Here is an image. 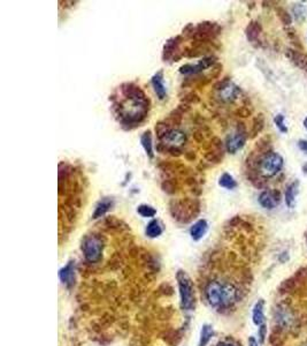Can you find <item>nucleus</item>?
<instances>
[{"label":"nucleus","mask_w":307,"mask_h":346,"mask_svg":"<svg viewBox=\"0 0 307 346\" xmlns=\"http://www.w3.org/2000/svg\"><path fill=\"white\" fill-rule=\"evenodd\" d=\"M238 289L234 284L223 281L208 282L205 288V298L210 307L225 309L231 307L238 300Z\"/></svg>","instance_id":"f257e3e1"},{"label":"nucleus","mask_w":307,"mask_h":346,"mask_svg":"<svg viewBox=\"0 0 307 346\" xmlns=\"http://www.w3.org/2000/svg\"><path fill=\"white\" fill-rule=\"evenodd\" d=\"M201 201L198 198L184 197L181 200H171L169 202V211L174 219L180 223H189L201 212Z\"/></svg>","instance_id":"f03ea898"},{"label":"nucleus","mask_w":307,"mask_h":346,"mask_svg":"<svg viewBox=\"0 0 307 346\" xmlns=\"http://www.w3.org/2000/svg\"><path fill=\"white\" fill-rule=\"evenodd\" d=\"M176 281L179 285L181 307L183 311L190 312L196 306V296L194 283L191 278L184 270H179L176 272Z\"/></svg>","instance_id":"7ed1b4c3"},{"label":"nucleus","mask_w":307,"mask_h":346,"mask_svg":"<svg viewBox=\"0 0 307 346\" xmlns=\"http://www.w3.org/2000/svg\"><path fill=\"white\" fill-rule=\"evenodd\" d=\"M84 259L89 263H98L102 257L103 240L99 234H87L81 245Z\"/></svg>","instance_id":"20e7f679"},{"label":"nucleus","mask_w":307,"mask_h":346,"mask_svg":"<svg viewBox=\"0 0 307 346\" xmlns=\"http://www.w3.org/2000/svg\"><path fill=\"white\" fill-rule=\"evenodd\" d=\"M284 164L283 157L280 154L271 152L264 155L258 161V172L265 178L276 175L281 170H282Z\"/></svg>","instance_id":"39448f33"},{"label":"nucleus","mask_w":307,"mask_h":346,"mask_svg":"<svg viewBox=\"0 0 307 346\" xmlns=\"http://www.w3.org/2000/svg\"><path fill=\"white\" fill-rule=\"evenodd\" d=\"M249 135H247L246 126L245 124L242 123V121H238L237 125H236V131L235 133H232L230 135L227 136L224 142V147L227 153L229 154H236L239 149H242L244 146H245V142Z\"/></svg>","instance_id":"423d86ee"},{"label":"nucleus","mask_w":307,"mask_h":346,"mask_svg":"<svg viewBox=\"0 0 307 346\" xmlns=\"http://www.w3.org/2000/svg\"><path fill=\"white\" fill-rule=\"evenodd\" d=\"M184 37L182 35L174 36V37L167 39V42L164 45V51H162V60L165 62H177L183 58L182 51L180 49V45L182 44Z\"/></svg>","instance_id":"0eeeda50"},{"label":"nucleus","mask_w":307,"mask_h":346,"mask_svg":"<svg viewBox=\"0 0 307 346\" xmlns=\"http://www.w3.org/2000/svg\"><path fill=\"white\" fill-rule=\"evenodd\" d=\"M221 32H222V27L220 24H217L216 22L203 21L201 22V23L196 25L194 39L214 40L217 36L221 35Z\"/></svg>","instance_id":"6e6552de"},{"label":"nucleus","mask_w":307,"mask_h":346,"mask_svg":"<svg viewBox=\"0 0 307 346\" xmlns=\"http://www.w3.org/2000/svg\"><path fill=\"white\" fill-rule=\"evenodd\" d=\"M217 64V57L215 56H207L199 60L198 64L192 65V64H186L182 65L180 67V73L184 75H199L202 74L203 71L205 69L213 67L214 65Z\"/></svg>","instance_id":"1a4fd4ad"},{"label":"nucleus","mask_w":307,"mask_h":346,"mask_svg":"<svg viewBox=\"0 0 307 346\" xmlns=\"http://www.w3.org/2000/svg\"><path fill=\"white\" fill-rule=\"evenodd\" d=\"M281 202V193L277 189H266L259 195V204L265 209L276 208Z\"/></svg>","instance_id":"9d476101"},{"label":"nucleus","mask_w":307,"mask_h":346,"mask_svg":"<svg viewBox=\"0 0 307 346\" xmlns=\"http://www.w3.org/2000/svg\"><path fill=\"white\" fill-rule=\"evenodd\" d=\"M217 93H219L220 101L224 103H232L237 98H239L242 91H240L239 87H237L235 83H232L230 81V82L225 84L221 90L217 91Z\"/></svg>","instance_id":"9b49d317"},{"label":"nucleus","mask_w":307,"mask_h":346,"mask_svg":"<svg viewBox=\"0 0 307 346\" xmlns=\"http://www.w3.org/2000/svg\"><path fill=\"white\" fill-rule=\"evenodd\" d=\"M59 277H60V281L64 283L65 286H67L68 289H72L76 281L75 262L69 261L64 268H61L60 271H59Z\"/></svg>","instance_id":"f8f14e48"},{"label":"nucleus","mask_w":307,"mask_h":346,"mask_svg":"<svg viewBox=\"0 0 307 346\" xmlns=\"http://www.w3.org/2000/svg\"><path fill=\"white\" fill-rule=\"evenodd\" d=\"M162 143H165V145L172 146V147H177V148H180L181 146L186 145L187 142V135L184 132L180 131L179 128H173L167 133V135L165 136L164 140L160 141Z\"/></svg>","instance_id":"ddd939ff"},{"label":"nucleus","mask_w":307,"mask_h":346,"mask_svg":"<svg viewBox=\"0 0 307 346\" xmlns=\"http://www.w3.org/2000/svg\"><path fill=\"white\" fill-rule=\"evenodd\" d=\"M287 58L290 59V61L295 66H297L303 71L307 73V54L302 52L301 50H295V49H288L286 52Z\"/></svg>","instance_id":"4468645a"},{"label":"nucleus","mask_w":307,"mask_h":346,"mask_svg":"<svg viewBox=\"0 0 307 346\" xmlns=\"http://www.w3.org/2000/svg\"><path fill=\"white\" fill-rule=\"evenodd\" d=\"M151 83H152V87L157 94V97L160 99V101H164V99L167 97V91H166V87L164 84V71L160 69V71L155 73L151 79Z\"/></svg>","instance_id":"2eb2a0df"},{"label":"nucleus","mask_w":307,"mask_h":346,"mask_svg":"<svg viewBox=\"0 0 307 346\" xmlns=\"http://www.w3.org/2000/svg\"><path fill=\"white\" fill-rule=\"evenodd\" d=\"M114 205V200L112 197H103L96 205L95 211L92 213V219L102 218L108 212Z\"/></svg>","instance_id":"dca6fc26"},{"label":"nucleus","mask_w":307,"mask_h":346,"mask_svg":"<svg viewBox=\"0 0 307 346\" xmlns=\"http://www.w3.org/2000/svg\"><path fill=\"white\" fill-rule=\"evenodd\" d=\"M207 230H208V224L205 219H199L196 222L190 229V235L195 241H199L201 239L204 238Z\"/></svg>","instance_id":"f3484780"},{"label":"nucleus","mask_w":307,"mask_h":346,"mask_svg":"<svg viewBox=\"0 0 307 346\" xmlns=\"http://www.w3.org/2000/svg\"><path fill=\"white\" fill-rule=\"evenodd\" d=\"M262 32V25L260 22L258 21H251L247 27L245 28V35L246 38L249 39V42L254 43L257 42L260 37V34Z\"/></svg>","instance_id":"a211bd4d"},{"label":"nucleus","mask_w":307,"mask_h":346,"mask_svg":"<svg viewBox=\"0 0 307 346\" xmlns=\"http://www.w3.org/2000/svg\"><path fill=\"white\" fill-rule=\"evenodd\" d=\"M265 301L260 299L257 301V304L254 305L253 311H252V320L253 323L258 327L265 323Z\"/></svg>","instance_id":"6ab92c4d"},{"label":"nucleus","mask_w":307,"mask_h":346,"mask_svg":"<svg viewBox=\"0 0 307 346\" xmlns=\"http://www.w3.org/2000/svg\"><path fill=\"white\" fill-rule=\"evenodd\" d=\"M223 156H224V150L208 149L204 154L205 162H207V163H208L210 167H213V165L220 164L221 162H222V160H223Z\"/></svg>","instance_id":"aec40b11"},{"label":"nucleus","mask_w":307,"mask_h":346,"mask_svg":"<svg viewBox=\"0 0 307 346\" xmlns=\"http://www.w3.org/2000/svg\"><path fill=\"white\" fill-rule=\"evenodd\" d=\"M264 127H265V117L262 113H259L258 116L253 118L252 126H251V131L249 133V138L250 139L257 138V136L261 133L262 130H264Z\"/></svg>","instance_id":"412c9836"},{"label":"nucleus","mask_w":307,"mask_h":346,"mask_svg":"<svg viewBox=\"0 0 307 346\" xmlns=\"http://www.w3.org/2000/svg\"><path fill=\"white\" fill-rule=\"evenodd\" d=\"M298 187H299V181L296 180V181L291 182L289 186L287 187L286 190V204L289 208H295L296 204V195L298 193Z\"/></svg>","instance_id":"4be33fe9"},{"label":"nucleus","mask_w":307,"mask_h":346,"mask_svg":"<svg viewBox=\"0 0 307 346\" xmlns=\"http://www.w3.org/2000/svg\"><path fill=\"white\" fill-rule=\"evenodd\" d=\"M155 149H157L158 153L164 154V155H169L172 157H180L184 155V152L181 148H177V147H172L168 145H165V143L159 142L155 146Z\"/></svg>","instance_id":"5701e85b"},{"label":"nucleus","mask_w":307,"mask_h":346,"mask_svg":"<svg viewBox=\"0 0 307 346\" xmlns=\"http://www.w3.org/2000/svg\"><path fill=\"white\" fill-rule=\"evenodd\" d=\"M140 143H142L144 150L147 156H149L151 160L154 158V153H153V145H152V132L146 131L144 132L140 136Z\"/></svg>","instance_id":"b1692460"},{"label":"nucleus","mask_w":307,"mask_h":346,"mask_svg":"<svg viewBox=\"0 0 307 346\" xmlns=\"http://www.w3.org/2000/svg\"><path fill=\"white\" fill-rule=\"evenodd\" d=\"M161 189L164 190L166 194L174 195L180 190V183L177 178H171V179H162L161 181Z\"/></svg>","instance_id":"393cba45"},{"label":"nucleus","mask_w":307,"mask_h":346,"mask_svg":"<svg viewBox=\"0 0 307 346\" xmlns=\"http://www.w3.org/2000/svg\"><path fill=\"white\" fill-rule=\"evenodd\" d=\"M162 232H164V229H162V225L158 219L151 220V222L146 225L145 233H146L147 237L151 238V239L160 237V235L162 234Z\"/></svg>","instance_id":"a878e982"},{"label":"nucleus","mask_w":307,"mask_h":346,"mask_svg":"<svg viewBox=\"0 0 307 346\" xmlns=\"http://www.w3.org/2000/svg\"><path fill=\"white\" fill-rule=\"evenodd\" d=\"M213 336H214L213 327L209 325H204L202 327V330H201V337H199L198 346H206L209 343V341L212 340Z\"/></svg>","instance_id":"bb28decb"},{"label":"nucleus","mask_w":307,"mask_h":346,"mask_svg":"<svg viewBox=\"0 0 307 346\" xmlns=\"http://www.w3.org/2000/svg\"><path fill=\"white\" fill-rule=\"evenodd\" d=\"M183 113L180 111V110H173V111L169 113L168 117L166 118L165 121L167 123L169 126H171L172 128L175 126V127H179L181 124H182V120H183Z\"/></svg>","instance_id":"cd10ccee"},{"label":"nucleus","mask_w":307,"mask_h":346,"mask_svg":"<svg viewBox=\"0 0 307 346\" xmlns=\"http://www.w3.org/2000/svg\"><path fill=\"white\" fill-rule=\"evenodd\" d=\"M219 185L225 189H235L237 187V182L229 173H223L219 179Z\"/></svg>","instance_id":"c85d7f7f"},{"label":"nucleus","mask_w":307,"mask_h":346,"mask_svg":"<svg viewBox=\"0 0 307 346\" xmlns=\"http://www.w3.org/2000/svg\"><path fill=\"white\" fill-rule=\"evenodd\" d=\"M171 130H173V128L169 126V125L166 123L165 120H161V121H159V123H157V125H155V134H157V138L159 140V142L164 140L165 136L167 135V133Z\"/></svg>","instance_id":"c756f323"},{"label":"nucleus","mask_w":307,"mask_h":346,"mask_svg":"<svg viewBox=\"0 0 307 346\" xmlns=\"http://www.w3.org/2000/svg\"><path fill=\"white\" fill-rule=\"evenodd\" d=\"M276 14L277 17H279L280 21L282 22L284 25H290L292 23L291 15L286 8H283V7H276Z\"/></svg>","instance_id":"7c9ffc66"},{"label":"nucleus","mask_w":307,"mask_h":346,"mask_svg":"<svg viewBox=\"0 0 307 346\" xmlns=\"http://www.w3.org/2000/svg\"><path fill=\"white\" fill-rule=\"evenodd\" d=\"M137 212H138L142 217H145V218H150V217H154L155 215H157V210L149 204L138 205V208H137Z\"/></svg>","instance_id":"2f4dec72"},{"label":"nucleus","mask_w":307,"mask_h":346,"mask_svg":"<svg viewBox=\"0 0 307 346\" xmlns=\"http://www.w3.org/2000/svg\"><path fill=\"white\" fill-rule=\"evenodd\" d=\"M199 102H201V97H199V95L196 91H190V93L184 95L183 97H181V103H184V104L188 105L197 104Z\"/></svg>","instance_id":"473e14b6"},{"label":"nucleus","mask_w":307,"mask_h":346,"mask_svg":"<svg viewBox=\"0 0 307 346\" xmlns=\"http://www.w3.org/2000/svg\"><path fill=\"white\" fill-rule=\"evenodd\" d=\"M292 13L295 14L296 19L297 21L302 22L305 20L306 17V8L303 3H295L294 7H292Z\"/></svg>","instance_id":"72a5a7b5"},{"label":"nucleus","mask_w":307,"mask_h":346,"mask_svg":"<svg viewBox=\"0 0 307 346\" xmlns=\"http://www.w3.org/2000/svg\"><path fill=\"white\" fill-rule=\"evenodd\" d=\"M105 224L109 227V229L112 227V229H116V230H120L123 226H127L123 222H122V220L115 218V217H107V218L105 219Z\"/></svg>","instance_id":"f704fd0d"},{"label":"nucleus","mask_w":307,"mask_h":346,"mask_svg":"<svg viewBox=\"0 0 307 346\" xmlns=\"http://www.w3.org/2000/svg\"><path fill=\"white\" fill-rule=\"evenodd\" d=\"M274 123H275L276 127L279 128L280 132H282V133H288V127L286 126V123H284V116L283 115H277L275 118H274Z\"/></svg>","instance_id":"c9c22d12"},{"label":"nucleus","mask_w":307,"mask_h":346,"mask_svg":"<svg viewBox=\"0 0 307 346\" xmlns=\"http://www.w3.org/2000/svg\"><path fill=\"white\" fill-rule=\"evenodd\" d=\"M235 115L239 118H247V117H250L251 115H252V110H251L249 106L243 105V106H239L238 109L235 110Z\"/></svg>","instance_id":"e433bc0d"},{"label":"nucleus","mask_w":307,"mask_h":346,"mask_svg":"<svg viewBox=\"0 0 307 346\" xmlns=\"http://www.w3.org/2000/svg\"><path fill=\"white\" fill-rule=\"evenodd\" d=\"M195 30H196V25H194V23H189L183 28L182 36L183 37L189 38V39H194Z\"/></svg>","instance_id":"4c0bfd02"},{"label":"nucleus","mask_w":307,"mask_h":346,"mask_svg":"<svg viewBox=\"0 0 307 346\" xmlns=\"http://www.w3.org/2000/svg\"><path fill=\"white\" fill-rule=\"evenodd\" d=\"M221 72H222V65L219 64V62H217L216 65H214V66H213V67H212V71H210V73H209L208 75H209L210 79L214 80V79H217V77L220 76Z\"/></svg>","instance_id":"58836bf2"},{"label":"nucleus","mask_w":307,"mask_h":346,"mask_svg":"<svg viewBox=\"0 0 307 346\" xmlns=\"http://www.w3.org/2000/svg\"><path fill=\"white\" fill-rule=\"evenodd\" d=\"M258 335H259V340H260V343L264 344L266 337H267V326H266V323L259 327Z\"/></svg>","instance_id":"ea45409f"},{"label":"nucleus","mask_w":307,"mask_h":346,"mask_svg":"<svg viewBox=\"0 0 307 346\" xmlns=\"http://www.w3.org/2000/svg\"><path fill=\"white\" fill-rule=\"evenodd\" d=\"M177 110H180L181 112L183 113V115H186V113H188L189 111L191 110V106L190 105H188V104H184V103H181V104L177 106L176 108Z\"/></svg>","instance_id":"a19ab883"},{"label":"nucleus","mask_w":307,"mask_h":346,"mask_svg":"<svg viewBox=\"0 0 307 346\" xmlns=\"http://www.w3.org/2000/svg\"><path fill=\"white\" fill-rule=\"evenodd\" d=\"M184 157L187 158V161H195L197 158V155L192 150H189V152H184Z\"/></svg>","instance_id":"79ce46f5"},{"label":"nucleus","mask_w":307,"mask_h":346,"mask_svg":"<svg viewBox=\"0 0 307 346\" xmlns=\"http://www.w3.org/2000/svg\"><path fill=\"white\" fill-rule=\"evenodd\" d=\"M298 147L303 153L307 154V140H299Z\"/></svg>","instance_id":"37998d69"},{"label":"nucleus","mask_w":307,"mask_h":346,"mask_svg":"<svg viewBox=\"0 0 307 346\" xmlns=\"http://www.w3.org/2000/svg\"><path fill=\"white\" fill-rule=\"evenodd\" d=\"M288 260H289V253L284 252V253L281 254V255H280V261H281V262L284 263V262H287Z\"/></svg>","instance_id":"c03bdc74"},{"label":"nucleus","mask_w":307,"mask_h":346,"mask_svg":"<svg viewBox=\"0 0 307 346\" xmlns=\"http://www.w3.org/2000/svg\"><path fill=\"white\" fill-rule=\"evenodd\" d=\"M249 346H259V343H258V341L256 340V338L251 336L249 338Z\"/></svg>","instance_id":"a18cd8bd"},{"label":"nucleus","mask_w":307,"mask_h":346,"mask_svg":"<svg viewBox=\"0 0 307 346\" xmlns=\"http://www.w3.org/2000/svg\"><path fill=\"white\" fill-rule=\"evenodd\" d=\"M216 346H237V345H235L234 343H230V342L223 341V342H220V343H217Z\"/></svg>","instance_id":"49530a36"},{"label":"nucleus","mask_w":307,"mask_h":346,"mask_svg":"<svg viewBox=\"0 0 307 346\" xmlns=\"http://www.w3.org/2000/svg\"><path fill=\"white\" fill-rule=\"evenodd\" d=\"M303 170H304V173L307 172V164H305L304 167H303Z\"/></svg>","instance_id":"de8ad7c7"},{"label":"nucleus","mask_w":307,"mask_h":346,"mask_svg":"<svg viewBox=\"0 0 307 346\" xmlns=\"http://www.w3.org/2000/svg\"><path fill=\"white\" fill-rule=\"evenodd\" d=\"M304 126H305V128L307 130V117L305 118V120H304Z\"/></svg>","instance_id":"09e8293b"},{"label":"nucleus","mask_w":307,"mask_h":346,"mask_svg":"<svg viewBox=\"0 0 307 346\" xmlns=\"http://www.w3.org/2000/svg\"><path fill=\"white\" fill-rule=\"evenodd\" d=\"M305 238H306V242H307V232H306V234H305Z\"/></svg>","instance_id":"8fccbe9b"}]
</instances>
